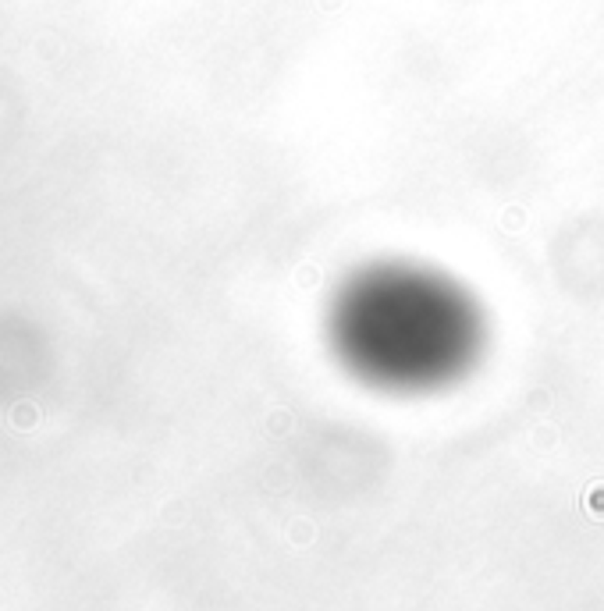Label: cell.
Here are the masks:
<instances>
[{"label":"cell","mask_w":604,"mask_h":611,"mask_svg":"<svg viewBox=\"0 0 604 611\" xmlns=\"http://www.w3.org/2000/svg\"><path fill=\"white\" fill-rule=\"evenodd\" d=\"M327 334L345 370L380 391H434L483 349L476 302L416 263H374L342 285Z\"/></svg>","instance_id":"obj_1"}]
</instances>
